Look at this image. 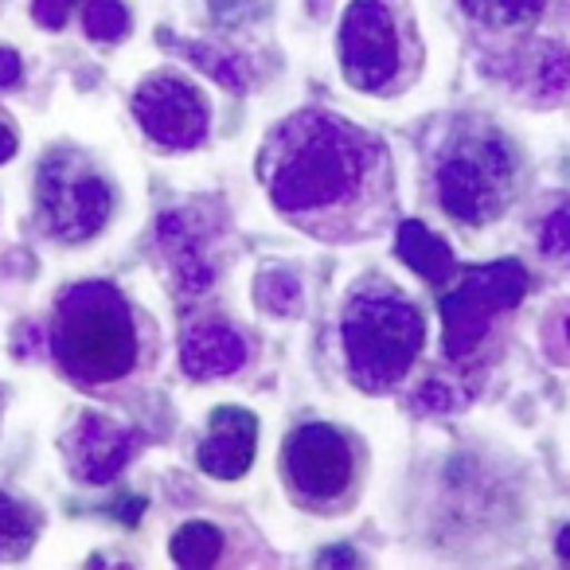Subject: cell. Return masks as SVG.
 Returning <instances> with one entry per match:
<instances>
[{
  "instance_id": "obj_6",
  "label": "cell",
  "mask_w": 570,
  "mask_h": 570,
  "mask_svg": "<svg viewBox=\"0 0 570 570\" xmlns=\"http://www.w3.org/2000/svg\"><path fill=\"white\" fill-rule=\"evenodd\" d=\"M277 476L289 504L317 520L348 515L364 500L372 450L364 434L341 422H302L282 438Z\"/></svg>"
},
{
  "instance_id": "obj_19",
  "label": "cell",
  "mask_w": 570,
  "mask_h": 570,
  "mask_svg": "<svg viewBox=\"0 0 570 570\" xmlns=\"http://www.w3.org/2000/svg\"><path fill=\"white\" fill-rule=\"evenodd\" d=\"M539 246H543L547 258L570 266V204H559L543 215V223H539Z\"/></svg>"
},
{
  "instance_id": "obj_7",
  "label": "cell",
  "mask_w": 570,
  "mask_h": 570,
  "mask_svg": "<svg viewBox=\"0 0 570 570\" xmlns=\"http://www.w3.org/2000/svg\"><path fill=\"white\" fill-rule=\"evenodd\" d=\"M121 191L95 153L51 145L32 173V215L56 246H87L114 223Z\"/></svg>"
},
{
  "instance_id": "obj_11",
  "label": "cell",
  "mask_w": 570,
  "mask_h": 570,
  "mask_svg": "<svg viewBox=\"0 0 570 570\" xmlns=\"http://www.w3.org/2000/svg\"><path fill=\"white\" fill-rule=\"evenodd\" d=\"M258 458V414L246 406H215L196 442V465L212 481H243Z\"/></svg>"
},
{
  "instance_id": "obj_14",
  "label": "cell",
  "mask_w": 570,
  "mask_h": 570,
  "mask_svg": "<svg viewBox=\"0 0 570 570\" xmlns=\"http://www.w3.org/2000/svg\"><path fill=\"white\" fill-rule=\"evenodd\" d=\"M43 535V508L0 484V562H24Z\"/></svg>"
},
{
  "instance_id": "obj_1",
  "label": "cell",
  "mask_w": 570,
  "mask_h": 570,
  "mask_svg": "<svg viewBox=\"0 0 570 570\" xmlns=\"http://www.w3.org/2000/svg\"><path fill=\"white\" fill-rule=\"evenodd\" d=\"M254 173L277 219L317 243H372L395 223L399 180L387 141L325 106L274 121Z\"/></svg>"
},
{
  "instance_id": "obj_20",
  "label": "cell",
  "mask_w": 570,
  "mask_h": 570,
  "mask_svg": "<svg viewBox=\"0 0 570 570\" xmlns=\"http://www.w3.org/2000/svg\"><path fill=\"white\" fill-rule=\"evenodd\" d=\"M87 0H32V20L43 32H63L67 20L82 9Z\"/></svg>"
},
{
  "instance_id": "obj_15",
  "label": "cell",
  "mask_w": 570,
  "mask_h": 570,
  "mask_svg": "<svg viewBox=\"0 0 570 570\" xmlns=\"http://www.w3.org/2000/svg\"><path fill=\"white\" fill-rule=\"evenodd\" d=\"M230 535L219 520H184L180 528L168 535V554H173L176 567H219V562H235L230 559Z\"/></svg>"
},
{
  "instance_id": "obj_21",
  "label": "cell",
  "mask_w": 570,
  "mask_h": 570,
  "mask_svg": "<svg viewBox=\"0 0 570 570\" xmlns=\"http://www.w3.org/2000/svg\"><path fill=\"white\" fill-rule=\"evenodd\" d=\"M20 79H24V63H20L17 48H0V90L17 87Z\"/></svg>"
},
{
  "instance_id": "obj_24",
  "label": "cell",
  "mask_w": 570,
  "mask_h": 570,
  "mask_svg": "<svg viewBox=\"0 0 570 570\" xmlns=\"http://www.w3.org/2000/svg\"><path fill=\"white\" fill-rule=\"evenodd\" d=\"M562 344H567V348H570V313H567V317H562Z\"/></svg>"
},
{
  "instance_id": "obj_3",
  "label": "cell",
  "mask_w": 570,
  "mask_h": 570,
  "mask_svg": "<svg viewBox=\"0 0 570 570\" xmlns=\"http://www.w3.org/2000/svg\"><path fill=\"white\" fill-rule=\"evenodd\" d=\"M523 149L484 114H458L442 121L426 145L430 199L461 230H484L504 219L523 196Z\"/></svg>"
},
{
  "instance_id": "obj_5",
  "label": "cell",
  "mask_w": 570,
  "mask_h": 570,
  "mask_svg": "<svg viewBox=\"0 0 570 570\" xmlns=\"http://www.w3.org/2000/svg\"><path fill=\"white\" fill-rule=\"evenodd\" d=\"M336 63L356 95L399 98L426 71V40L411 0H348L336 28Z\"/></svg>"
},
{
  "instance_id": "obj_8",
  "label": "cell",
  "mask_w": 570,
  "mask_h": 570,
  "mask_svg": "<svg viewBox=\"0 0 570 570\" xmlns=\"http://www.w3.org/2000/svg\"><path fill=\"white\" fill-rule=\"evenodd\" d=\"M523 294H528V269L515 258L465 269V277L438 302L445 321V356L473 360L500 313L515 309Z\"/></svg>"
},
{
  "instance_id": "obj_10",
  "label": "cell",
  "mask_w": 570,
  "mask_h": 570,
  "mask_svg": "<svg viewBox=\"0 0 570 570\" xmlns=\"http://www.w3.org/2000/svg\"><path fill=\"white\" fill-rule=\"evenodd\" d=\"M141 445L145 438L134 426L114 422L102 411H79L71 426H67V434L59 438L67 473L79 484H90V489L118 481Z\"/></svg>"
},
{
  "instance_id": "obj_9",
  "label": "cell",
  "mask_w": 570,
  "mask_h": 570,
  "mask_svg": "<svg viewBox=\"0 0 570 570\" xmlns=\"http://www.w3.org/2000/svg\"><path fill=\"white\" fill-rule=\"evenodd\" d=\"M134 121L160 153H191L212 137V102L180 71H149L129 98Z\"/></svg>"
},
{
  "instance_id": "obj_17",
  "label": "cell",
  "mask_w": 570,
  "mask_h": 570,
  "mask_svg": "<svg viewBox=\"0 0 570 570\" xmlns=\"http://www.w3.org/2000/svg\"><path fill=\"white\" fill-rule=\"evenodd\" d=\"M458 4L484 32H523L547 12V0H458Z\"/></svg>"
},
{
  "instance_id": "obj_16",
  "label": "cell",
  "mask_w": 570,
  "mask_h": 570,
  "mask_svg": "<svg viewBox=\"0 0 570 570\" xmlns=\"http://www.w3.org/2000/svg\"><path fill=\"white\" fill-rule=\"evenodd\" d=\"M399 258L411 262L426 282H450L458 274L453 266V254L434 230H426L419 219L411 223H399Z\"/></svg>"
},
{
  "instance_id": "obj_23",
  "label": "cell",
  "mask_w": 570,
  "mask_h": 570,
  "mask_svg": "<svg viewBox=\"0 0 570 570\" xmlns=\"http://www.w3.org/2000/svg\"><path fill=\"white\" fill-rule=\"evenodd\" d=\"M554 551H559V559H562V562H570V523L559 531V539H554Z\"/></svg>"
},
{
  "instance_id": "obj_4",
  "label": "cell",
  "mask_w": 570,
  "mask_h": 570,
  "mask_svg": "<svg viewBox=\"0 0 570 570\" xmlns=\"http://www.w3.org/2000/svg\"><path fill=\"white\" fill-rule=\"evenodd\" d=\"M426 317L387 274H364L341 305V352L348 383L364 395H391L419 367Z\"/></svg>"
},
{
  "instance_id": "obj_13",
  "label": "cell",
  "mask_w": 570,
  "mask_h": 570,
  "mask_svg": "<svg viewBox=\"0 0 570 570\" xmlns=\"http://www.w3.org/2000/svg\"><path fill=\"white\" fill-rule=\"evenodd\" d=\"M157 243L168 250V266H173V277L180 282V289L188 294H199L215 282V258L207 254L204 238H199V227L188 219V212L173 207L157 219Z\"/></svg>"
},
{
  "instance_id": "obj_22",
  "label": "cell",
  "mask_w": 570,
  "mask_h": 570,
  "mask_svg": "<svg viewBox=\"0 0 570 570\" xmlns=\"http://www.w3.org/2000/svg\"><path fill=\"white\" fill-rule=\"evenodd\" d=\"M17 149H20V141H17V129H12V126H4V121H0V165H9V160L17 157Z\"/></svg>"
},
{
  "instance_id": "obj_2",
  "label": "cell",
  "mask_w": 570,
  "mask_h": 570,
  "mask_svg": "<svg viewBox=\"0 0 570 570\" xmlns=\"http://www.w3.org/2000/svg\"><path fill=\"white\" fill-rule=\"evenodd\" d=\"M51 364L71 387L95 399H126L160 364L157 321L114 282H71L56 294L48 321Z\"/></svg>"
},
{
  "instance_id": "obj_12",
  "label": "cell",
  "mask_w": 570,
  "mask_h": 570,
  "mask_svg": "<svg viewBox=\"0 0 570 570\" xmlns=\"http://www.w3.org/2000/svg\"><path fill=\"white\" fill-rule=\"evenodd\" d=\"M250 364V341L223 317H199L180 333V367L188 380H230Z\"/></svg>"
},
{
  "instance_id": "obj_18",
  "label": "cell",
  "mask_w": 570,
  "mask_h": 570,
  "mask_svg": "<svg viewBox=\"0 0 570 570\" xmlns=\"http://www.w3.org/2000/svg\"><path fill=\"white\" fill-rule=\"evenodd\" d=\"M82 32L95 43H121L134 32V17L121 0H87L82 4Z\"/></svg>"
}]
</instances>
